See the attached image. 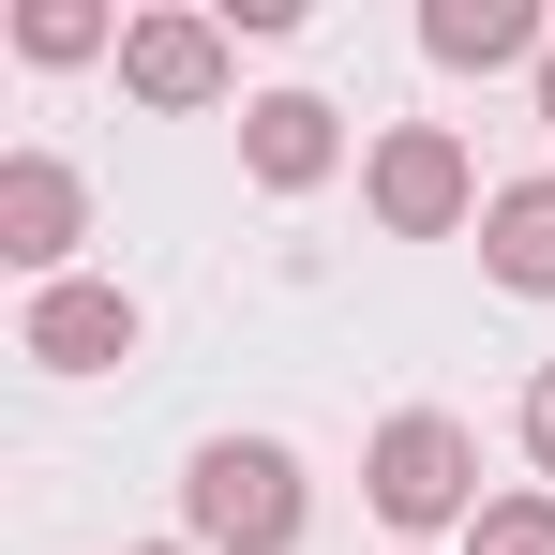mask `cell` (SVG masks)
<instances>
[{
	"label": "cell",
	"instance_id": "1",
	"mask_svg": "<svg viewBox=\"0 0 555 555\" xmlns=\"http://www.w3.org/2000/svg\"><path fill=\"white\" fill-rule=\"evenodd\" d=\"M361 495H375V526L421 555V541H465L495 495H480V436H465L451 405H390L361 436Z\"/></svg>",
	"mask_w": 555,
	"mask_h": 555
},
{
	"label": "cell",
	"instance_id": "12",
	"mask_svg": "<svg viewBox=\"0 0 555 555\" xmlns=\"http://www.w3.org/2000/svg\"><path fill=\"white\" fill-rule=\"evenodd\" d=\"M511 436H526V465H541V480H555V361L526 375V405H511Z\"/></svg>",
	"mask_w": 555,
	"mask_h": 555
},
{
	"label": "cell",
	"instance_id": "9",
	"mask_svg": "<svg viewBox=\"0 0 555 555\" xmlns=\"http://www.w3.org/2000/svg\"><path fill=\"white\" fill-rule=\"evenodd\" d=\"M480 271L511 285V300H555V166L495 181V210H480Z\"/></svg>",
	"mask_w": 555,
	"mask_h": 555
},
{
	"label": "cell",
	"instance_id": "5",
	"mask_svg": "<svg viewBox=\"0 0 555 555\" xmlns=\"http://www.w3.org/2000/svg\"><path fill=\"white\" fill-rule=\"evenodd\" d=\"M135 346H151V315H135V285H105V271L30 285V315H15V361H46V375H120Z\"/></svg>",
	"mask_w": 555,
	"mask_h": 555
},
{
	"label": "cell",
	"instance_id": "4",
	"mask_svg": "<svg viewBox=\"0 0 555 555\" xmlns=\"http://www.w3.org/2000/svg\"><path fill=\"white\" fill-rule=\"evenodd\" d=\"M120 91L166 105V120H210V105L241 91V30H225L210 0H151V15H120Z\"/></svg>",
	"mask_w": 555,
	"mask_h": 555
},
{
	"label": "cell",
	"instance_id": "11",
	"mask_svg": "<svg viewBox=\"0 0 555 555\" xmlns=\"http://www.w3.org/2000/svg\"><path fill=\"white\" fill-rule=\"evenodd\" d=\"M465 555H555V480H511V495L465 526Z\"/></svg>",
	"mask_w": 555,
	"mask_h": 555
},
{
	"label": "cell",
	"instance_id": "10",
	"mask_svg": "<svg viewBox=\"0 0 555 555\" xmlns=\"http://www.w3.org/2000/svg\"><path fill=\"white\" fill-rule=\"evenodd\" d=\"M15 61H46V76L120 61V15H105V0H15Z\"/></svg>",
	"mask_w": 555,
	"mask_h": 555
},
{
	"label": "cell",
	"instance_id": "14",
	"mask_svg": "<svg viewBox=\"0 0 555 555\" xmlns=\"http://www.w3.org/2000/svg\"><path fill=\"white\" fill-rule=\"evenodd\" d=\"M135 555H195V541H135Z\"/></svg>",
	"mask_w": 555,
	"mask_h": 555
},
{
	"label": "cell",
	"instance_id": "7",
	"mask_svg": "<svg viewBox=\"0 0 555 555\" xmlns=\"http://www.w3.org/2000/svg\"><path fill=\"white\" fill-rule=\"evenodd\" d=\"M331 166H346V105L331 91H256L241 105V181L256 195H315Z\"/></svg>",
	"mask_w": 555,
	"mask_h": 555
},
{
	"label": "cell",
	"instance_id": "6",
	"mask_svg": "<svg viewBox=\"0 0 555 555\" xmlns=\"http://www.w3.org/2000/svg\"><path fill=\"white\" fill-rule=\"evenodd\" d=\"M76 241H91V181L61 151H0V271L76 285Z\"/></svg>",
	"mask_w": 555,
	"mask_h": 555
},
{
	"label": "cell",
	"instance_id": "8",
	"mask_svg": "<svg viewBox=\"0 0 555 555\" xmlns=\"http://www.w3.org/2000/svg\"><path fill=\"white\" fill-rule=\"evenodd\" d=\"M541 0H421V61L436 76H541Z\"/></svg>",
	"mask_w": 555,
	"mask_h": 555
},
{
	"label": "cell",
	"instance_id": "2",
	"mask_svg": "<svg viewBox=\"0 0 555 555\" xmlns=\"http://www.w3.org/2000/svg\"><path fill=\"white\" fill-rule=\"evenodd\" d=\"M300 526H315V480H300L285 436H195V465H181L195 555H300Z\"/></svg>",
	"mask_w": 555,
	"mask_h": 555
},
{
	"label": "cell",
	"instance_id": "3",
	"mask_svg": "<svg viewBox=\"0 0 555 555\" xmlns=\"http://www.w3.org/2000/svg\"><path fill=\"white\" fill-rule=\"evenodd\" d=\"M361 210L390 225V241H451V225L495 210V181H480V151H465L451 120H390V135L361 151Z\"/></svg>",
	"mask_w": 555,
	"mask_h": 555
},
{
	"label": "cell",
	"instance_id": "13",
	"mask_svg": "<svg viewBox=\"0 0 555 555\" xmlns=\"http://www.w3.org/2000/svg\"><path fill=\"white\" fill-rule=\"evenodd\" d=\"M526 91H541V135H555V46H541V76H526Z\"/></svg>",
	"mask_w": 555,
	"mask_h": 555
}]
</instances>
